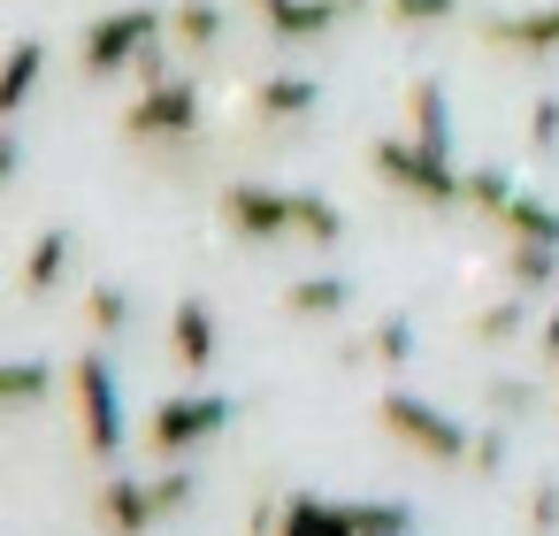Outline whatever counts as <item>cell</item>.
Returning <instances> with one entry per match:
<instances>
[{
  "label": "cell",
  "instance_id": "obj_32",
  "mask_svg": "<svg viewBox=\"0 0 559 536\" xmlns=\"http://www.w3.org/2000/svg\"><path fill=\"white\" fill-rule=\"evenodd\" d=\"M528 146H536V154H559V100H551V93L528 100Z\"/></svg>",
  "mask_w": 559,
  "mask_h": 536
},
{
  "label": "cell",
  "instance_id": "obj_34",
  "mask_svg": "<svg viewBox=\"0 0 559 536\" xmlns=\"http://www.w3.org/2000/svg\"><path fill=\"white\" fill-rule=\"evenodd\" d=\"M536 345H544V360H559V299H551V314H544V330H536Z\"/></svg>",
  "mask_w": 559,
  "mask_h": 536
},
{
  "label": "cell",
  "instance_id": "obj_33",
  "mask_svg": "<svg viewBox=\"0 0 559 536\" xmlns=\"http://www.w3.org/2000/svg\"><path fill=\"white\" fill-rule=\"evenodd\" d=\"M475 475H498L506 467V429H475V452H467Z\"/></svg>",
  "mask_w": 559,
  "mask_h": 536
},
{
  "label": "cell",
  "instance_id": "obj_23",
  "mask_svg": "<svg viewBox=\"0 0 559 536\" xmlns=\"http://www.w3.org/2000/svg\"><path fill=\"white\" fill-rule=\"evenodd\" d=\"M498 238H536V246H559V207H551V200H536V192H521V200L498 215Z\"/></svg>",
  "mask_w": 559,
  "mask_h": 536
},
{
  "label": "cell",
  "instance_id": "obj_30",
  "mask_svg": "<svg viewBox=\"0 0 559 536\" xmlns=\"http://www.w3.org/2000/svg\"><path fill=\"white\" fill-rule=\"evenodd\" d=\"M200 498V475H192V460H169L162 475H154V505H162V521L177 513V505H192Z\"/></svg>",
  "mask_w": 559,
  "mask_h": 536
},
{
  "label": "cell",
  "instance_id": "obj_3",
  "mask_svg": "<svg viewBox=\"0 0 559 536\" xmlns=\"http://www.w3.org/2000/svg\"><path fill=\"white\" fill-rule=\"evenodd\" d=\"M376 421H383V437H391V444L421 452L429 467H467V452H475V429H467V421H452L444 406L414 398V391H383V398H376Z\"/></svg>",
  "mask_w": 559,
  "mask_h": 536
},
{
  "label": "cell",
  "instance_id": "obj_25",
  "mask_svg": "<svg viewBox=\"0 0 559 536\" xmlns=\"http://www.w3.org/2000/svg\"><path fill=\"white\" fill-rule=\"evenodd\" d=\"M368 353H376V368H406V360H414V314L368 322Z\"/></svg>",
  "mask_w": 559,
  "mask_h": 536
},
{
  "label": "cell",
  "instance_id": "obj_24",
  "mask_svg": "<svg viewBox=\"0 0 559 536\" xmlns=\"http://www.w3.org/2000/svg\"><path fill=\"white\" fill-rule=\"evenodd\" d=\"M85 322H93V337H123L131 330V291L123 284H93L85 291Z\"/></svg>",
  "mask_w": 559,
  "mask_h": 536
},
{
  "label": "cell",
  "instance_id": "obj_16",
  "mask_svg": "<svg viewBox=\"0 0 559 536\" xmlns=\"http://www.w3.org/2000/svg\"><path fill=\"white\" fill-rule=\"evenodd\" d=\"M70 261H78V238L70 230H39L32 253H24V299H55V284L70 276Z\"/></svg>",
  "mask_w": 559,
  "mask_h": 536
},
{
  "label": "cell",
  "instance_id": "obj_8",
  "mask_svg": "<svg viewBox=\"0 0 559 536\" xmlns=\"http://www.w3.org/2000/svg\"><path fill=\"white\" fill-rule=\"evenodd\" d=\"M475 39L498 62H551L559 55V0H528V9H490Z\"/></svg>",
  "mask_w": 559,
  "mask_h": 536
},
{
  "label": "cell",
  "instance_id": "obj_12",
  "mask_svg": "<svg viewBox=\"0 0 559 536\" xmlns=\"http://www.w3.org/2000/svg\"><path fill=\"white\" fill-rule=\"evenodd\" d=\"M215 345H223V337H215V307H207L200 291H185L177 314H169V360H177L185 376H207V368H215Z\"/></svg>",
  "mask_w": 559,
  "mask_h": 536
},
{
  "label": "cell",
  "instance_id": "obj_17",
  "mask_svg": "<svg viewBox=\"0 0 559 536\" xmlns=\"http://www.w3.org/2000/svg\"><path fill=\"white\" fill-rule=\"evenodd\" d=\"M345 299H353L345 276H292L276 307H284V322H330V314H345Z\"/></svg>",
  "mask_w": 559,
  "mask_h": 536
},
{
  "label": "cell",
  "instance_id": "obj_27",
  "mask_svg": "<svg viewBox=\"0 0 559 536\" xmlns=\"http://www.w3.org/2000/svg\"><path fill=\"white\" fill-rule=\"evenodd\" d=\"M521 200V184H513V169H467V207H483L490 223L506 215Z\"/></svg>",
  "mask_w": 559,
  "mask_h": 536
},
{
  "label": "cell",
  "instance_id": "obj_19",
  "mask_svg": "<svg viewBox=\"0 0 559 536\" xmlns=\"http://www.w3.org/2000/svg\"><path fill=\"white\" fill-rule=\"evenodd\" d=\"M169 47L177 55H215L223 47V9L215 0H177L169 9Z\"/></svg>",
  "mask_w": 559,
  "mask_h": 536
},
{
  "label": "cell",
  "instance_id": "obj_14",
  "mask_svg": "<svg viewBox=\"0 0 559 536\" xmlns=\"http://www.w3.org/2000/svg\"><path fill=\"white\" fill-rule=\"evenodd\" d=\"M406 131L429 146V154H452V100L437 78H414L406 85Z\"/></svg>",
  "mask_w": 559,
  "mask_h": 536
},
{
  "label": "cell",
  "instance_id": "obj_2",
  "mask_svg": "<svg viewBox=\"0 0 559 536\" xmlns=\"http://www.w3.org/2000/svg\"><path fill=\"white\" fill-rule=\"evenodd\" d=\"M368 169H376L391 192H406V200H421V207H437V215L467 200V169H460L452 154H429L414 131H406V139H376V146H368Z\"/></svg>",
  "mask_w": 559,
  "mask_h": 536
},
{
  "label": "cell",
  "instance_id": "obj_7",
  "mask_svg": "<svg viewBox=\"0 0 559 536\" xmlns=\"http://www.w3.org/2000/svg\"><path fill=\"white\" fill-rule=\"evenodd\" d=\"M215 215L238 246H292V192L269 177H230L215 192Z\"/></svg>",
  "mask_w": 559,
  "mask_h": 536
},
{
  "label": "cell",
  "instance_id": "obj_36",
  "mask_svg": "<svg viewBox=\"0 0 559 536\" xmlns=\"http://www.w3.org/2000/svg\"><path fill=\"white\" fill-rule=\"evenodd\" d=\"M551 368H559V360H551Z\"/></svg>",
  "mask_w": 559,
  "mask_h": 536
},
{
  "label": "cell",
  "instance_id": "obj_20",
  "mask_svg": "<svg viewBox=\"0 0 559 536\" xmlns=\"http://www.w3.org/2000/svg\"><path fill=\"white\" fill-rule=\"evenodd\" d=\"M292 238L330 253V246L345 238V207H337L330 192H292Z\"/></svg>",
  "mask_w": 559,
  "mask_h": 536
},
{
  "label": "cell",
  "instance_id": "obj_29",
  "mask_svg": "<svg viewBox=\"0 0 559 536\" xmlns=\"http://www.w3.org/2000/svg\"><path fill=\"white\" fill-rule=\"evenodd\" d=\"M353 521H360V536H414V505H399V498H360Z\"/></svg>",
  "mask_w": 559,
  "mask_h": 536
},
{
  "label": "cell",
  "instance_id": "obj_9",
  "mask_svg": "<svg viewBox=\"0 0 559 536\" xmlns=\"http://www.w3.org/2000/svg\"><path fill=\"white\" fill-rule=\"evenodd\" d=\"M276 47H314L345 24V0H246Z\"/></svg>",
  "mask_w": 559,
  "mask_h": 536
},
{
  "label": "cell",
  "instance_id": "obj_1",
  "mask_svg": "<svg viewBox=\"0 0 559 536\" xmlns=\"http://www.w3.org/2000/svg\"><path fill=\"white\" fill-rule=\"evenodd\" d=\"M162 39H169V9H154V0H131V9H108V16L85 24V39H78V70H85L93 85H108V78L139 70V55L162 47Z\"/></svg>",
  "mask_w": 559,
  "mask_h": 536
},
{
  "label": "cell",
  "instance_id": "obj_28",
  "mask_svg": "<svg viewBox=\"0 0 559 536\" xmlns=\"http://www.w3.org/2000/svg\"><path fill=\"white\" fill-rule=\"evenodd\" d=\"M483 406L498 421H521V414H536V383L528 376H483Z\"/></svg>",
  "mask_w": 559,
  "mask_h": 536
},
{
  "label": "cell",
  "instance_id": "obj_4",
  "mask_svg": "<svg viewBox=\"0 0 559 536\" xmlns=\"http://www.w3.org/2000/svg\"><path fill=\"white\" fill-rule=\"evenodd\" d=\"M238 421V398H223V391H185V398H162L154 414H146V452L169 467V460H192L207 437H223Z\"/></svg>",
  "mask_w": 559,
  "mask_h": 536
},
{
  "label": "cell",
  "instance_id": "obj_22",
  "mask_svg": "<svg viewBox=\"0 0 559 536\" xmlns=\"http://www.w3.org/2000/svg\"><path fill=\"white\" fill-rule=\"evenodd\" d=\"M521 330H528V299H498V307H475L467 314V345H490V353L513 345Z\"/></svg>",
  "mask_w": 559,
  "mask_h": 536
},
{
  "label": "cell",
  "instance_id": "obj_6",
  "mask_svg": "<svg viewBox=\"0 0 559 536\" xmlns=\"http://www.w3.org/2000/svg\"><path fill=\"white\" fill-rule=\"evenodd\" d=\"M70 398H78V421H85V452L116 460L123 452V391H116V368H108L100 345H85L70 360Z\"/></svg>",
  "mask_w": 559,
  "mask_h": 536
},
{
  "label": "cell",
  "instance_id": "obj_35",
  "mask_svg": "<svg viewBox=\"0 0 559 536\" xmlns=\"http://www.w3.org/2000/svg\"><path fill=\"white\" fill-rule=\"evenodd\" d=\"M360 9H368V0H345V16H360Z\"/></svg>",
  "mask_w": 559,
  "mask_h": 536
},
{
  "label": "cell",
  "instance_id": "obj_15",
  "mask_svg": "<svg viewBox=\"0 0 559 536\" xmlns=\"http://www.w3.org/2000/svg\"><path fill=\"white\" fill-rule=\"evenodd\" d=\"M39 78H47V39H16L9 47V70H0V123L24 116V100L39 93Z\"/></svg>",
  "mask_w": 559,
  "mask_h": 536
},
{
  "label": "cell",
  "instance_id": "obj_26",
  "mask_svg": "<svg viewBox=\"0 0 559 536\" xmlns=\"http://www.w3.org/2000/svg\"><path fill=\"white\" fill-rule=\"evenodd\" d=\"M460 9H467V0H383V16H391L399 32H444Z\"/></svg>",
  "mask_w": 559,
  "mask_h": 536
},
{
  "label": "cell",
  "instance_id": "obj_21",
  "mask_svg": "<svg viewBox=\"0 0 559 536\" xmlns=\"http://www.w3.org/2000/svg\"><path fill=\"white\" fill-rule=\"evenodd\" d=\"M55 391V360H9L0 368V414H24Z\"/></svg>",
  "mask_w": 559,
  "mask_h": 536
},
{
  "label": "cell",
  "instance_id": "obj_31",
  "mask_svg": "<svg viewBox=\"0 0 559 536\" xmlns=\"http://www.w3.org/2000/svg\"><path fill=\"white\" fill-rule=\"evenodd\" d=\"M521 521H528V536H551V528H559V483H551V475L528 483V513H521Z\"/></svg>",
  "mask_w": 559,
  "mask_h": 536
},
{
  "label": "cell",
  "instance_id": "obj_11",
  "mask_svg": "<svg viewBox=\"0 0 559 536\" xmlns=\"http://www.w3.org/2000/svg\"><path fill=\"white\" fill-rule=\"evenodd\" d=\"M93 521H100V536H146V528L162 521L154 483H139V475H108L100 498H93Z\"/></svg>",
  "mask_w": 559,
  "mask_h": 536
},
{
  "label": "cell",
  "instance_id": "obj_13",
  "mask_svg": "<svg viewBox=\"0 0 559 536\" xmlns=\"http://www.w3.org/2000/svg\"><path fill=\"white\" fill-rule=\"evenodd\" d=\"M276 536H360L353 505L345 498H322V490H292L284 513H276Z\"/></svg>",
  "mask_w": 559,
  "mask_h": 536
},
{
  "label": "cell",
  "instance_id": "obj_18",
  "mask_svg": "<svg viewBox=\"0 0 559 536\" xmlns=\"http://www.w3.org/2000/svg\"><path fill=\"white\" fill-rule=\"evenodd\" d=\"M506 284H513L521 299H536V291H559V246L506 238Z\"/></svg>",
  "mask_w": 559,
  "mask_h": 536
},
{
  "label": "cell",
  "instance_id": "obj_10",
  "mask_svg": "<svg viewBox=\"0 0 559 536\" xmlns=\"http://www.w3.org/2000/svg\"><path fill=\"white\" fill-rule=\"evenodd\" d=\"M314 108H322V85H314V78H292V70H284V78H261L253 100H246V116H253L261 131H299Z\"/></svg>",
  "mask_w": 559,
  "mask_h": 536
},
{
  "label": "cell",
  "instance_id": "obj_5",
  "mask_svg": "<svg viewBox=\"0 0 559 536\" xmlns=\"http://www.w3.org/2000/svg\"><path fill=\"white\" fill-rule=\"evenodd\" d=\"M116 139L131 146V154H154V146H177V139H200V85L192 78H169V85H146L131 108H123V123H116Z\"/></svg>",
  "mask_w": 559,
  "mask_h": 536
}]
</instances>
